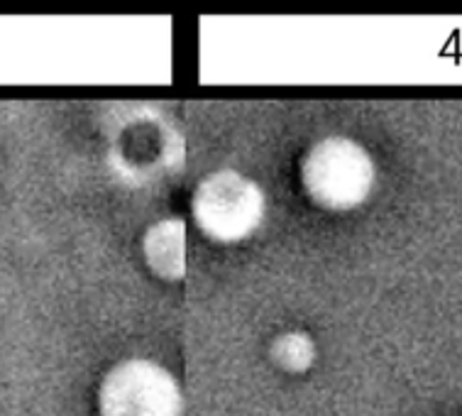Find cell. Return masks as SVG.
I'll list each match as a JSON object with an SVG mask.
<instances>
[{"label":"cell","instance_id":"1","mask_svg":"<svg viewBox=\"0 0 462 416\" xmlns=\"http://www.w3.org/2000/svg\"><path fill=\"white\" fill-rule=\"evenodd\" d=\"M301 179L316 204L347 211L370 196L374 187V162L350 137H326L306 154Z\"/></svg>","mask_w":462,"mask_h":416},{"label":"cell","instance_id":"2","mask_svg":"<svg viewBox=\"0 0 462 416\" xmlns=\"http://www.w3.org/2000/svg\"><path fill=\"white\" fill-rule=\"evenodd\" d=\"M264 191L236 170L213 171L196 189L191 211L196 226L213 240L237 243L253 236L264 218Z\"/></svg>","mask_w":462,"mask_h":416},{"label":"cell","instance_id":"3","mask_svg":"<svg viewBox=\"0 0 462 416\" xmlns=\"http://www.w3.org/2000/svg\"><path fill=\"white\" fill-rule=\"evenodd\" d=\"M101 409L103 416H181L184 400L167 367L127 360L103 383Z\"/></svg>","mask_w":462,"mask_h":416},{"label":"cell","instance_id":"4","mask_svg":"<svg viewBox=\"0 0 462 416\" xmlns=\"http://www.w3.org/2000/svg\"><path fill=\"white\" fill-rule=\"evenodd\" d=\"M144 260L164 280H179L186 273V228L179 218L152 226L144 236Z\"/></svg>","mask_w":462,"mask_h":416},{"label":"cell","instance_id":"5","mask_svg":"<svg viewBox=\"0 0 462 416\" xmlns=\"http://www.w3.org/2000/svg\"><path fill=\"white\" fill-rule=\"evenodd\" d=\"M313 356H316L313 340L301 331L284 333L274 343V357L289 373H303L313 363Z\"/></svg>","mask_w":462,"mask_h":416}]
</instances>
